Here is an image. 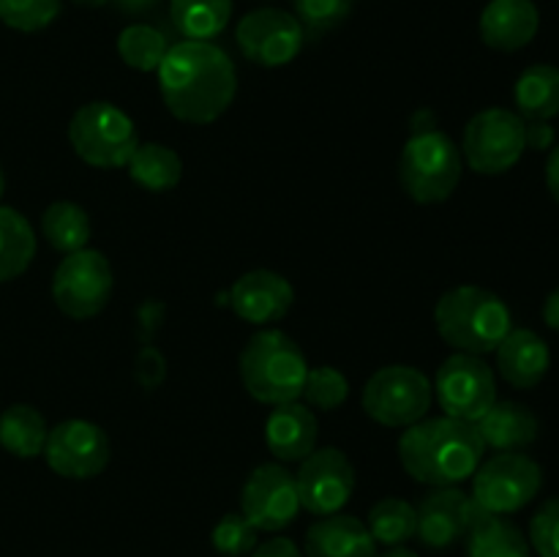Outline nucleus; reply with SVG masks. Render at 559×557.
Wrapping results in <instances>:
<instances>
[{
	"instance_id": "obj_32",
	"label": "nucleus",
	"mask_w": 559,
	"mask_h": 557,
	"mask_svg": "<svg viewBox=\"0 0 559 557\" xmlns=\"http://www.w3.org/2000/svg\"><path fill=\"white\" fill-rule=\"evenodd\" d=\"M63 0H0V22L20 33H36L60 16Z\"/></svg>"
},
{
	"instance_id": "obj_28",
	"label": "nucleus",
	"mask_w": 559,
	"mask_h": 557,
	"mask_svg": "<svg viewBox=\"0 0 559 557\" xmlns=\"http://www.w3.org/2000/svg\"><path fill=\"white\" fill-rule=\"evenodd\" d=\"M41 235L55 251L74 254V251L87 249L91 218H87L85 208H80L76 202H52L41 216Z\"/></svg>"
},
{
	"instance_id": "obj_22",
	"label": "nucleus",
	"mask_w": 559,
	"mask_h": 557,
	"mask_svg": "<svg viewBox=\"0 0 559 557\" xmlns=\"http://www.w3.org/2000/svg\"><path fill=\"white\" fill-rule=\"evenodd\" d=\"M486 448L497 453L524 451L538 440L540 424L530 407L519 402H495V407L475 424Z\"/></svg>"
},
{
	"instance_id": "obj_30",
	"label": "nucleus",
	"mask_w": 559,
	"mask_h": 557,
	"mask_svg": "<svg viewBox=\"0 0 559 557\" xmlns=\"http://www.w3.org/2000/svg\"><path fill=\"white\" fill-rule=\"evenodd\" d=\"M369 533L382 546H404L418 530V511L402 497H385L369 511Z\"/></svg>"
},
{
	"instance_id": "obj_40",
	"label": "nucleus",
	"mask_w": 559,
	"mask_h": 557,
	"mask_svg": "<svg viewBox=\"0 0 559 557\" xmlns=\"http://www.w3.org/2000/svg\"><path fill=\"white\" fill-rule=\"evenodd\" d=\"M544 322L551 331H559V287L551 289L544 300Z\"/></svg>"
},
{
	"instance_id": "obj_25",
	"label": "nucleus",
	"mask_w": 559,
	"mask_h": 557,
	"mask_svg": "<svg viewBox=\"0 0 559 557\" xmlns=\"http://www.w3.org/2000/svg\"><path fill=\"white\" fill-rule=\"evenodd\" d=\"M47 420L31 404H11L0 413V448L20 459H33L47 446Z\"/></svg>"
},
{
	"instance_id": "obj_27",
	"label": "nucleus",
	"mask_w": 559,
	"mask_h": 557,
	"mask_svg": "<svg viewBox=\"0 0 559 557\" xmlns=\"http://www.w3.org/2000/svg\"><path fill=\"white\" fill-rule=\"evenodd\" d=\"M36 257V233L14 208L0 205V284L22 276Z\"/></svg>"
},
{
	"instance_id": "obj_43",
	"label": "nucleus",
	"mask_w": 559,
	"mask_h": 557,
	"mask_svg": "<svg viewBox=\"0 0 559 557\" xmlns=\"http://www.w3.org/2000/svg\"><path fill=\"white\" fill-rule=\"evenodd\" d=\"M76 5H87V9H98V5L109 3V0H74Z\"/></svg>"
},
{
	"instance_id": "obj_41",
	"label": "nucleus",
	"mask_w": 559,
	"mask_h": 557,
	"mask_svg": "<svg viewBox=\"0 0 559 557\" xmlns=\"http://www.w3.org/2000/svg\"><path fill=\"white\" fill-rule=\"evenodd\" d=\"M115 3H118V9L126 11V14H145V11H151L158 0H115Z\"/></svg>"
},
{
	"instance_id": "obj_12",
	"label": "nucleus",
	"mask_w": 559,
	"mask_h": 557,
	"mask_svg": "<svg viewBox=\"0 0 559 557\" xmlns=\"http://www.w3.org/2000/svg\"><path fill=\"white\" fill-rule=\"evenodd\" d=\"M235 38L246 60L265 69H278L293 63L304 49V25L289 11L257 9L238 22Z\"/></svg>"
},
{
	"instance_id": "obj_39",
	"label": "nucleus",
	"mask_w": 559,
	"mask_h": 557,
	"mask_svg": "<svg viewBox=\"0 0 559 557\" xmlns=\"http://www.w3.org/2000/svg\"><path fill=\"white\" fill-rule=\"evenodd\" d=\"M546 189L559 205V145L551 147L549 162H546Z\"/></svg>"
},
{
	"instance_id": "obj_21",
	"label": "nucleus",
	"mask_w": 559,
	"mask_h": 557,
	"mask_svg": "<svg viewBox=\"0 0 559 557\" xmlns=\"http://www.w3.org/2000/svg\"><path fill=\"white\" fill-rule=\"evenodd\" d=\"M377 541L360 519L347 513L320 517L306 533V557H374Z\"/></svg>"
},
{
	"instance_id": "obj_15",
	"label": "nucleus",
	"mask_w": 559,
	"mask_h": 557,
	"mask_svg": "<svg viewBox=\"0 0 559 557\" xmlns=\"http://www.w3.org/2000/svg\"><path fill=\"white\" fill-rule=\"evenodd\" d=\"M44 459L63 478H96L109 464V437L102 426L91 420H63L49 429Z\"/></svg>"
},
{
	"instance_id": "obj_37",
	"label": "nucleus",
	"mask_w": 559,
	"mask_h": 557,
	"mask_svg": "<svg viewBox=\"0 0 559 557\" xmlns=\"http://www.w3.org/2000/svg\"><path fill=\"white\" fill-rule=\"evenodd\" d=\"M555 140L557 134L549 120H524V142L530 151H551Z\"/></svg>"
},
{
	"instance_id": "obj_6",
	"label": "nucleus",
	"mask_w": 559,
	"mask_h": 557,
	"mask_svg": "<svg viewBox=\"0 0 559 557\" xmlns=\"http://www.w3.org/2000/svg\"><path fill=\"white\" fill-rule=\"evenodd\" d=\"M69 142L76 156L96 169H120L140 147L136 126L109 102H91L74 112Z\"/></svg>"
},
{
	"instance_id": "obj_8",
	"label": "nucleus",
	"mask_w": 559,
	"mask_h": 557,
	"mask_svg": "<svg viewBox=\"0 0 559 557\" xmlns=\"http://www.w3.org/2000/svg\"><path fill=\"white\" fill-rule=\"evenodd\" d=\"M540 484H544L540 464L527 453H497L475 470L473 500L495 517H508L530 506L540 491Z\"/></svg>"
},
{
	"instance_id": "obj_23",
	"label": "nucleus",
	"mask_w": 559,
	"mask_h": 557,
	"mask_svg": "<svg viewBox=\"0 0 559 557\" xmlns=\"http://www.w3.org/2000/svg\"><path fill=\"white\" fill-rule=\"evenodd\" d=\"M516 115L522 120H551L559 115V69L535 63L519 74L513 87Z\"/></svg>"
},
{
	"instance_id": "obj_42",
	"label": "nucleus",
	"mask_w": 559,
	"mask_h": 557,
	"mask_svg": "<svg viewBox=\"0 0 559 557\" xmlns=\"http://www.w3.org/2000/svg\"><path fill=\"white\" fill-rule=\"evenodd\" d=\"M374 557H418L413 549H407V546H388V552H382V555H374Z\"/></svg>"
},
{
	"instance_id": "obj_2",
	"label": "nucleus",
	"mask_w": 559,
	"mask_h": 557,
	"mask_svg": "<svg viewBox=\"0 0 559 557\" xmlns=\"http://www.w3.org/2000/svg\"><path fill=\"white\" fill-rule=\"evenodd\" d=\"M484 453L486 446L475 424L451 415L420 418L418 424L407 426L399 440V459L407 475L435 489L473 478Z\"/></svg>"
},
{
	"instance_id": "obj_36",
	"label": "nucleus",
	"mask_w": 559,
	"mask_h": 557,
	"mask_svg": "<svg viewBox=\"0 0 559 557\" xmlns=\"http://www.w3.org/2000/svg\"><path fill=\"white\" fill-rule=\"evenodd\" d=\"M530 544L540 557H559V497H551L530 522Z\"/></svg>"
},
{
	"instance_id": "obj_38",
	"label": "nucleus",
	"mask_w": 559,
	"mask_h": 557,
	"mask_svg": "<svg viewBox=\"0 0 559 557\" xmlns=\"http://www.w3.org/2000/svg\"><path fill=\"white\" fill-rule=\"evenodd\" d=\"M251 557H304V555H300V549L295 546V541L271 538V541H265V544L254 546Z\"/></svg>"
},
{
	"instance_id": "obj_19",
	"label": "nucleus",
	"mask_w": 559,
	"mask_h": 557,
	"mask_svg": "<svg viewBox=\"0 0 559 557\" xmlns=\"http://www.w3.org/2000/svg\"><path fill=\"white\" fill-rule=\"evenodd\" d=\"M495 353L497 371L502 375V380L522 391L538 386L551 366L549 344L530 328H511V333L502 339Z\"/></svg>"
},
{
	"instance_id": "obj_29",
	"label": "nucleus",
	"mask_w": 559,
	"mask_h": 557,
	"mask_svg": "<svg viewBox=\"0 0 559 557\" xmlns=\"http://www.w3.org/2000/svg\"><path fill=\"white\" fill-rule=\"evenodd\" d=\"M467 557H530V544L516 524L489 513L467 533Z\"/></svg>"
},
{
	"instance_id": "obj_20",
	"label": "nucleus",
	"mask_w": 559,
	"mask_h": 557,
	"mask_svg": "<svg viewBox=\"0 0 559 557\" xmlns=\"http://www.w3.org/2000/svg\"><path fill=\"white\" fill-rule=\"evenodd\" d=\"M267 451L278 462H304L317 448V418L298 402L276 404L265 420Z\"/></svg>"
},
{
	"instance_id": "obj_1",
	"label": "nucleus",
	"mask_w": 559,
	"mask_h": 557,
	"mask_svg": "<svg viewBox=\"0 0 559 557\" xmlns=\"http://www.w3.org/2000/svg\"><path fill=\"white\" fill-rule=\"evenodd\" d=\"M158 87L169 112L183 123L205 126L222 118L238 93V74L222 47L180 42L158 66Z\"/></svg>"
},
{
	"instance_id": "obj_31",
	"label": "nucleus",
	"mask_w": 559,
	"mask_h": 557,
	"mask_svg": "<svg viewBox=\"0 0 559 557\" xmlns=\"http://www.w3.org/2000/svg\"><path fill=\"white\" fill-rule=\"evenodd\" d=\"M169 52V42L153 25H129L118 36V55L126 66L136 71H158L164 55Z\"/></svg>"
},
{
	"instance_id": "obj_5",
	"label": "nucleus",
	"mask_w": 559,
	"mask_h": 557,
	"mask_svg": "<svg viewBox=\"0 0 559 557\" xmlns=\"http://www.w3.org/2000/svg\"><path fill=\"white\" fill-rule=\"evenodd\" d=\"M399 180L420 205L445 202L462 180V151L445 131L415 126L399 158Z\"/></svg>"
},
{
	"instance_id": "obj_34",
	"label": "nucleus",
	"mask_w": 559,
	"mask_h": 557,
	"mask_svg": "<svg viewBox=\"0 0 559 557\" xmlns=\"http://www.w3.org/2000/svg\"><path fill=\"white\" fill-rule=\"evenodd\" d=\"M257 533H260V530H257L243 513H224L211 533L213 549L224 557L249 555L257 546Z\"/></svg>"
},
{
	"instance_id": "obj_10",
	"label": "nucleus",
	"mask_w": 559,
	"mask_h": 557,
	"mask_svg": "<svg viewBox=\"0 0 559 557\" xmlns=\"http://www.w3.org/2000/svg\"><path fill=\"white\" fill-rule=\"evenodd\" d=\"M527 151L524 120L516 112L491 107L469 118L464 129L462 153L469 169L478 175H502L519 164Z\"/></svg>"
},
{
	"instance_id": "obj_33",
	"label": "nucleus",
	"mask_w": 559,
	"mask_h": 557,
	"mask_svg": "<svg viewBox=\"0 0 559 557\" xmlns=\"http://www.w3.org/2000/svg\"><path fill=\"white\" fill-rule=\"evenodd\" d=\"M347 396L349 382L342 371L333 369V366H317V369H309L304 386V399L311 407L322 410V413H331V410L342 407Z\"/></svg>"
},
{
	"instance_id": "obj_44",
	"label": "nucleus",
	"mask_w": 559,
	"mask_h": 557,
	"mask_svg": "<svg viewBox=\"0 0 559 557\" xmlns=\"http://www.w3.org/2000/svg\"><path fill=\"white\" fill-rule=\"evenodd\" d=\"M5 191V175H3V167H0V197H3Z\"/></svg>"
},
{
	"instance_id": "obj_16",
	"label": "nucleus",
	"mask_w": 559,
	"mask_h": 557,
	"mask_svg": "<svg viewBox=\"0 0 559 557\" xmlns=\"http://www.w3.org/2000/svg\"><path fill=\"white\" fill-rule=\"evenodd\" d=\"M415 511H418L415 535L429 549H448L462 541L480 519L489 517V511H484L473 497L464 495L456 486L429 491Z\"/></svg>"
},
{
	"instance_id": "obj_13",
	"label": "nucleus",
	"mask_w": 559,
	"mask_h": 557,
	"mask_svg": "<svg viewBox=\"0 0 559 557\" xmlns=\"http://www.w3.org/2000/svg\"><path fill=\"white\" fill-rule=\"evenodd\" d=\"M300 508L314 517H333L349 502L355 491V467L338 448H314L300 462L298 475Z\"/></svg>"
},
{
	"instance_id": "obj_35",
	"label": "nucleus",
	"mask_w": 559,
	"mask_h": 557,
	"mask_svg": "<svg viewBox=\"0 0 559 557\" xmlns=\"http://www.w3.org/2000/svg\"><path fill=\"white\" fill-rule=\"evenodd\" d=\"M295 14L311 33H328L342 25L353 11L355 0H293Z\"/></svg>"
},
{
	"instance_id": "obj_7",
	"label": "nucleus",
	"mask_w": 559,
	"mask_h": 557,
	"mask_svg": "<svg viewBox=\"0 0 559 557\" xmlns=\"http://www.w3.org/2000/svg\"><path fill=\"white\" fill-rule=\"evenodd\" d=\"M429 377L415 366L393 364L374 371L364 388V410L371 420L391 429H407L426 418L431 407Z\"/></svg>"
},
{
	"instance_id": "obj_11",
	"label": "nucleus",
	"mask_w": 559,
	"mask_h": 557,
	"mask_svg": "<svg viewBox=\"0 0 559 557\" xmlns=\"http://www.w3.org/2000/svg\"><path fill=\"white\" fill-rule=\"evenodd\" d=\"M435 393L442 413L478 424L497 402L495 371L480 355L453 353L437 371Z\"/></svg>"
},
{
	"instance_id": "obj_18",
	"label": "nucleus",
	"mask_w": 559,
	"mask_h": 557,
	"mask_svg": "<svg viewBox=\"0 0 559 557\" xmlns=\"http://www.w3.org/2000/svg\"><path fill=\"white\" fill-rule=\"evenodd\" d=\"M478 27L486 47L497 52H516L538 36V5L533 0H489Z\"/></svg>"
},
{
	"instance_id": "obj_3",
	"label": "nucleus",
	"mask_w": 559,
	"mask_h": 557,
	"mask_svg": "<svg viewBox=\"0 0 559 557\" xmlns=\"http://www.w3.org/2000/svg\"><path fill=\"white\" fill-rule=\"evenodd\" d=\"M435 322L440 336L459 353L489 355L511 333L513 317L506 300L484 287H453L437 300Z\"/></svg>"
},
{
	"instance_id": "obj_26",
	"label": "nucleus",
	"mask_w": 559,
	"mask_h": 557,
	"mask_svg": "<svg viewBox=\"0 0 559 557\" xmlns=\"http://www.w3.org/2000/svg\"><path fill=\"white\" fill-rule=\"evenodd\" d=\"M126 167L136 186H142L145 191H156V194L175 189L183 175L180 156L162 142H140Z\"/></svg>"
},
{
	"instance_id": "obj_24",
	"label": "nucleus",
	"mask_w": 559,
	"mask_h": 557,
	"mask_svg": "<svg viewBox=\"0 0 559 557\" xmlns=\"http://www.w3.org/2000/svg\"><path fill=\"white\" fill-rule=\"evenodd\" d=\"M173 25L186 42H211L233 16V0H169Z\"/></svg>"
},
{
	"instance_id": "obj_4",
	"label": "nucleus",
	"mask_w": 559,
	"mask_h": 557,
	"mask_svg": "<svg viewBox=\"0 0 559 557\" xmlns=\"http://www.w3.org/2000/svg\"><path fill=\"white\" fill-rule=\"evenodd\" d=\"M309 364L293 339L276 328H262L240 353V380L262 404H289L304 396Z\"/></svg>"
},
{
	"instance_id": "obj_14",
	"label": "nucleus",
	"mask_w": 559,
	"mask_h": 557,
	"mask_svg": "<svg viewBox=\"0 0 559 557\" xmlns=\"http://www.w3.org/2000/svg\"><path fill=\"white\" fill-rule=\"evenodd\" d=\"M300 511L295 475L282 464H260L251 470L240 491V513L262 533L289 528Z\"/></svg>"
},
{
	"instance_id": "obj_17",
	"label": "nucleus",
	"mask_w": 559,
	"mask_h": 557,
	"mask_svg": "<svg viewBox=\"0 0 559 557\" xmlns=\"http://www.w3.org/2000/svg\"><path fill=\"white\" fill-rule=\"evenodd\" d=\"M293 284L282 273L265 271V268L243 273L233 284V293H229L233 311L240 320L251 322V325H271V322H278L293 309Z\"/></svg>"
},
{
	"instance_id": "obj_9",
	"label": "nucleus",
	"mask_w": 559,
	"mask_h": 557,
	"mask_svg": "<svg viewBox=\"0 0 559 557\" xmlns=\"http://www.w3.org/2000/svg\"><path fill=\"white\" fill-rule=\"evenodd\" d=\"M115 276L107 257L96 249L66 254L52 276V300L71 320H87L112 298Z\"/></svg>"
}]
</instances>
